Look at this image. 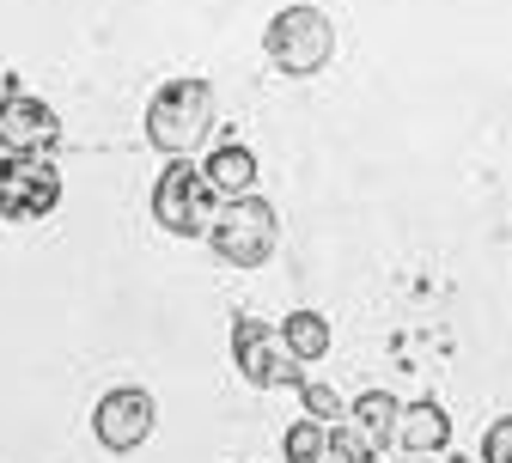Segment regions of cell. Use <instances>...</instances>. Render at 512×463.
<instances>
[{
	"label": "cell",
	"mask_w": 512,
	"mask_h": 463,
	"mask_svg": "<svg viewBox=\"0 0 512 463\" xmlns=\"http://www.w3.org/2000/svg\"><path fill=\"white\" fill-rule=\"evenodd\" d=\"M208 128H214V92H208V80H171L147 104V141L159 153H171V159H183L189 147H202Z\"/></svg>",
	"instance_id": "6da1fadb"
},
{
	"label": "cell",
	"mask_w": 512,
	"mask_h": 463,
	"mask_svg": "<svg viewBox=\"0 0 512 463\" xmlns=\"http://www.w3.org/2000/svg\"><path fill=\"white\" fill-rule=\"evenodd\" d=\"M275 238H281V220H275V208L263 195H238V202H226V214H214V226H208L214 256L232 262V269H263L275 256Z\"/></svg>",
	"instance_id": "7a4b0ae2"
},
{
	"label": "cell",
	"mask_w": 512,
	"mask_h": 463,
	"mask_svg": "<svg viewBox=\"0 0 512 463\" xmlns=\"http://www.w3.org/2000/svg\"><path fill=\"white\" fill-rule=\"evenodd\" d=\"M330 55H336V25H330V13H317V7H287V13L269 19V61H275L281 74L311 80V74L330 68Z\"/></svg>",
	"instance_id": "3957f363"
},
{
	"label": "cell",
	"mask_w": 512,
	"mask_h": 463,
	"mask_svg": "<svg viewBox=\"0 0 512 463\" xmlns=\"http://www.w3.org/2000/svg\"><path fill=\"white\" fill-rule=\"evenodd\" d=\"M153 214H159V226L165 232H177V238H208V226H214V183H208V171H196L189 159H171L165 165V177H159V189H153Z\"/></svg>",
	"instance_id": "277c9868"
},
{
	"label": "cell",
	"mask_w": 512,
	"mask_h": 463,
	"mask_svg": "<svg viewBox=\"0 0 512 463\" xmlns=\"http://www.w3.org/2000/svg\"><path fill=\"white\" fill-rule=\"evenodd\" d=\"M61 202V177L43 153H7L0 159V214L7 220H43Z\"/></svg>",
	"instance_id": "5b68a950"
},
{
	"label": "cell",
	"mask_w": 512,
	"mask_h": 463,
	"mask_svg": "<svg viewBox=\"0 0 512 463\" xmlns=\"http://www.w3.org/2000/svg\"><path fill=\"white\" fill-rule=\"evenodd\" d=\"M232 360H238V372H244L250 384H263V390L299 384V360L287 354L281 329L263 323V317H238V323H232Z\"/></svg>",
	"instance_id": "8992f818"
},
{
	"label": "cell",
	"mask_w": 512,
	"mask_h": 463,
	"mask_svg": "<svg viewBox=\"0 0 512 463\" xmlns=\"http://www.w3.org/2000/svg\"><path fill=\"white\" fill-rule=\"evenodd\" d=\"M92 427H98V439H104L110 451H135V445H147V433H153V396L135 390V384L110 390L104 403L92 409Z\"/></svg>",
	"instance_id": "52a82bcc"
},
{
	"label": "cell",
	"mask_w": 512,
	"mask_h": 463,
	"mask_svg": "<svg viewBox=\"0 0 512 463\" xmlns=\"http://www.w3.org/2000/svg\"><path fill=\"white\" fill-rule=\"evenodd\" d=\"M55 135H61V122H55V110L43 98H31V92L0 98V147L7 153H49Z\"/></svg>",
	"instance_id": "ba28073f"
},
{
	"label": "cell",
	"mask_w": 512,
	"mask_h": 463,
	"mask_svg": "<svg viewBox=\"0 0 512 463\" xmlns=\"http://www.w3.org/2000/svg\"><path fill=\"white\" fill-rule=\"evenodd\" d=\"M445 439H452V421H445L439 403H409V409H397V445H403L409 457H433V451H445Z\"/></svg>",
	"instance_id": "9c48e42d"
},
{
	"label": "cell",
	"mask_w": 512,
	"mask_h": 463,
	"mask_svg": "<svg viewBox=\"0 0 512 463\" xmlns=\"http://www.w3.org/2000/svg\"><path fill=\"white\" fill-rule=\"evenodd\" d=\"M208 183H214V195H250V183H256V159H250V147H238V141H226V147H214L208 153Z\"/></svg>",
	"instance_id": "30bf717a"
},
{
	"label": "cell",
	"mask_w": 512,
	"mask_h": 463,
	"mask_svg": "<svg viewBox=\"0 0 512 463\" xmlns=\"http://www.w3.org/2000/svg\"><path fill=\"white\" fill-rule=\"evenodd\" d=\"M397 396L391 390H366V396H354V427H360V439L378 451V445H391L397 439Z\"/></svg>",
	"instance_id": "8fae6325"
},
{
	"label": "cell",
	"mask_w": 512,
	"mask_h": 463,
	"mask_svg": "<svg viewBox=\"0 0 512 463\" xmlns=\"http://www.w3.org/2000/svg\"><path fill=\"white\" fill-rule=\"evenodd\" d=\"M281 342H287V354L305 366V360H324L330 354V323L317 317V311H293L287 323H281Z\"/></svg>",
	"instance_id": "7c38bea8"
},
{
	"label": "cell",
	"mask_w": 512,
	"mask_h": 463,
	"mask_svg": "<svg viewBox=\"0 0 512 463\" xmlns=\"http://www.w3.org/2000/svg\"><path fill=\"white\" fill-rule=\"evenodd\" d=\"M324 421H293L287 427V463H324Z\"/></svg>",
	"instance_id": "4fadbf2b"
},
{
	"label": "cell",
	"mask_w": 512,
	"mask_h": 463,
	"mask_svg": "<svg viewBox=\"0 0 512 463\" xmlns=\"http://www.w3.org/2000/svg\"><path fill=\"white\" fill-rule=\"evenodd\" d=\"M378 451L360 439V427H330L324 433V463H372Z\"/></svg>",
	"instance_id": "5bb4252c"
},
{
	"label": "cell",
	"mask_w": 512,
	"mask_h": 463,
	"mask_svg": "<svg viewBox=\"0 0 512 463\" xmlns=\"http://www.w3.org/2000/svg\"><path fill=\"white\" fill-rule=\"evenodd\" d=\"M299 390H305V403H311V415H317V421H336V415H342V396H336L330 384H317V378H299Z\"/></svg>",
	"instance_id": "9a60e30c"
},
{
	"label": "cell",
	"mask_w": 512,
	"mask_h": 463,
	"mask_svg": "<svg viewBox=\"0 0 512 463\" xmlns=\"http://www.w3.org/2000/svg\"><path fill=\"white\" fill-rule=\"evenodd\" d=\"M482 463H512V415H500L482 439Z\"/></svg>",
	"instance_id": "2e32d148"
},
{
	"label": "cell",
	"mask_w": 512,
	"mask_h": 463,
	"mask_svg": "<svg viewBox=\"0 0 512 463\" xmlns=\"http://www.w3.org/2000/svg\"><path fill=\"white\" fill-rule=\"evenodd\" d=\"M415 463H439V451H433V457H415Z\"/></svg>",
	"instance_id": "e0dca14e"
}]
</instances>
